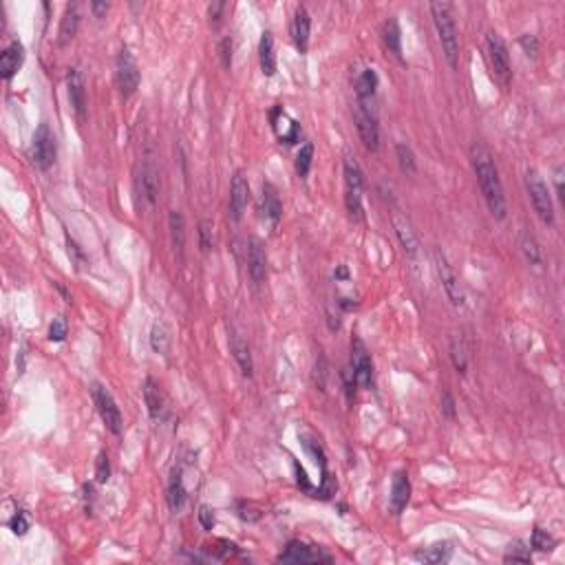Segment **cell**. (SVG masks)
<instances>
[{
  "instance_id": "obj_1",
  "label": "cell",
  "mask_w": 565,
  "mask_h": 565,
  "mask_svg": "<svg viewBox=\"0 0 565 565\" xmlns=\"http://www.w3.org/2000/svg\"><path fill=\"white\" fill-rule=\"evenodd\" d=\"M471 162H473V171L477 175L479 188H482V194L486 199V206L490 210V215L494 219L503 221L506 212H508V203H506V194H503V186H501V177L497 166H494V159L490 150L475 141L471 146Z\"/></svg>"
},
{
  "instance_id": "obj_2",
  "label": "cell",
  "mask_w": 565,
  "mask_h": 565,
  "mask_svg": "<svg viewBox=\"0 0 565 565\" xmlns=\"http://www.w3.org/2000/svg\"><path fill=\"white\" fill-rule=\"evenodd\" d=\"M431 13H433V22L437 36H440L442 49L448 64L457 69L459 64V36H457V27H455V18L453 11H450L448 3H431Z\"/></svg>"
},
{
  "instance_id": "obj_3",
  "label": "cell",
  "mask_w": 565,
  "mask_h": 565,
  "mask_svg": "<svg viewBox=\"0 0 565 565\" xmlns=\"http://www.w3.org/2000/svg\"><path fill=\"white\" fill-rule=\"evenodd\" d=\"M362 192H364V179L362 171L356 162V157L347 155L345 157V206L353 221H362Z\"/></svg>"
},
{
  "instance_id": "obj_4",
  "label": "cell",
  "mask_w": 565,
  "mask_h": 565,
  "mask_svg": "<svg viewBox=\"0 0 565 565\" xmlns=\"http://www.w3.org/2000/svg\"><path fill=\"white\" fill-rule=\"evenodd\" d=\"M526 188L530 194V201L534 212L539 215V219L548 225L555 223V206H552V196H550V188L545 186V181L536 171L526 173Z\"/></svg>"
},
{
  "instance_id": "obj_5",
  "label": "cell",
  "mask_w": 565,
  "mask_h": 565,
  "mask_svg": "<svg viewBox=\"0 0 565 565\" xmlns=\"http://www.w3.org/2000/svg\"><path fill=\"white\" fill-rule=\"evenodd\" d=\"M55 155H58V148H55V137L51 133V129L47 124H40L36 133H34V141H31V162L40 171H49V168L55 164Z\"/></svg>"
},
{
  "instance_id": "obj_6",
  "label": "cell",
  "mask_w": 565,
  "mask_h": 565,
  "mask_svg": "<svg viewBox=\"0 0 565 565\" xmlns=\"http://www.w3.org/2000/svg\"><path fill=\"white\" fill-rule=\"evenodd\" d=\"M93 393V402L97 406V413H100L102 422L106 424V429L113 433V435H120L122 433V411H120V406L115 402V398L110 395L108 389H104L102 385H93L91 389Z\"/></svg>"
},
{
  "instance_id": "obj_7",
  "label": "cell",
  "mask_w": 565,
  "mask_h": 565,
  "mask_svg": "<svg viewBox=\"0 0 565 565\" xmlns=\"http://www.w3.org/2000/svg\"><path fill=\"white\" fill-rule=\"evenodd\" d=\"M115 80H117V87H120V93L124 97H131L137 89H139V66L135 62V58L131 55L129 49H122L120 55H117V62H115Z\"/></svg>"
},
{
  "instance_id": "obj_8",
  "label": "cell",
  "mask_w": 565,
  "mask_h": 565,
  "mask_svg": "<svg viewBox=\"0 0 565 565\" xmlns=\"http://www.w3.org/2000/svg\"><path fill=\"white\" fill-rule=\"evenodd\" d=\"M356 129H358V135L362 139V144L366 150L376 152L380 148V129H378V120H376V113L366 106L364 102H358L356 106Z\"/></svg>"
},
{
  "instance_id": "obj_9",
  "label": "cell",
  "mask_w": 565,
  "mask_h": 565,
  "mask_svg": "<svg viewBox=\"0 0 565 565\" xmlns=\"http://www.w3.org/2000/svg\"><path fill=\"white\" fill-rule=\"evenodd\" d=\"M435 270H437V276H440V280H442V287H444V292L448 296V301L453 303L455 307H464L466 305V296H464V289L459 285V278L455 276L453 267H450V263L446 261V257L440 250H435Z\"/></svg>"
},
{
  "instance_id": "obj_10",
  "label": "cell",
  "mask_w": 565,
  "mask_h": 565,
  "mask_svg": "<svg viewBox=\"0 0 565 565\" xmlns=\"http://www.w3.org/2000/svg\"><path fill=\"white\" fill-rule=\"evenodd\" d=\"M486 45H488V58H490L494 76H497L503 84H508V82H510L513 71H510V55H508L506 42L501 40L499 34L490 31L488 38H486Z\"/></svg>"
},
{
  "instance_id": "obj_11",
  "label": "cell",
  "mask_w": 565,
  "mask_h": 565,
  "mask_svg": "<svg viewBox=\"0 0 565 565\" xmlns=\"http://www.w3.org/2000/svg\"><path fill=\"white\" fill-rule=\"evenodd\" d=\"M351 366H353V378H356V385L360 387H371L373 382V362L369 351H366L364 343L360 338H353L351 341Z\"/></svg>"
},
{
  "instance_id": "obj_12",
  "label": "cell",
  "mask_w": 565,
  "mask_h": 565,
  "mask_svg": "<svg viewBox=\"0 0 565 565\" xmlns=\"http://www.w3.org/2000/svg\"><path fill=\"white\" fill-rule=\"evenodd\" d=\"M391 221H393V230H395V234H398V241H400L404 254L408 259L415 261L417 254H420V241H417V234L413 230L411 221H408L406 217H402L400 212H393Z\"/></svg>"
},
{
  "instance_id": "obj_13",
  "label": "cell",
  "mask_w": 565,
  "mask_h": 565,
  "mask_svg": "<svg viewBox=\"0 0 565 565\" xmlns=\"http://www.w3.org/2000/svg\"><path fill=\"white\" fill-rule=\"evenodd\" d=\"M66 91L78 120L84 122V117H87V89H84V78L80 69H71L66 73Z\"/></svg>"
},
{
  "instance_id": "obj_14",
  "label": "cell",
  "mask_w": 565,
  "mask_h": 565,
  "mask_svg": "<svg viewBox=\"0 0 565 565\" xmlns=\"http://www.w3.org/2000/svg\"><path fill=\"white\" fill-rule=\"evenodd\" d=\"M137 181H139L141 192H144V196L148 199V203H150V206L157 203V199H159V190H162V179H159V168H157V164H155L150 157L144 159V164H141V173H139Z\"/></svg>"
},
{
  "instance_id": "obj_15",
  "label": "cell",
  "mask_w": 565,
  "mask_h": 565,
  "mask_svg": "<svg viewBox=\"0 0 565 565\" xmlns=\"http://www.w3.org/2000/svg\"><path fill=\"white\" fill-rule=\"evenodd\" d=\"M250 201V183L243 173H236L230 183V217L232 221H241Z\"/></svg>"
},
{
  "instance_id": "obj_16",
  "label": "cell",
  "mask_w": 565,
  "mask_h": 565,
  "mask_svg": "<svg viewBox=\"0 0 565 565\" xmlns=\"http://www.w3.org/2000/svg\"><path fill=\"white\" fill-rule=\"evenodd\" d=\"M278 561L280 563H318V561H331V557L320 552V550H316L312 545H305L301 541H292L285 548V552L278 555Z\"/></svg>"
},
{
  "instance_id": "obj_17",
  "label": "cell",
  "mask_w": 565,
  "mask_h": 565,
  "mask_svg": "<svg viewBox=\"0 0 565 565\" xmlns=\"http://www.w3.org/2000/svg\"><path fill=\"white\" fill-rule=\"evenodd\" d=\"M248 272L257 285H261L267 276V254L263 243L254 236L248 241Z\"/></svg>"
},
{
  "instance_id": "obj_18",
  "label": "cell",
  "mask_w": 565,
  "mask_h": 565,
  "mask_svg": "<svg viewBox=\"0 0 565 565\" xmlns=\"http://www.w3.org/2000/svg\"><path fill=\"white\" fill-rule=\"evenodd\" d=\"M22 60H24L22 42H18V40L9 42V47L0 53V76H3V80H11L13 76H16L18 69L22 66Z\"/></svg>"
},
{
  "instance_id": "obj_19",
  "label": "cell",
  "mask_w": 565,
  "mask_h": 565,
  "mask_svg": "<svg viewBox=\"0 0 565 565\" xmlns=\"http://www.w3.org/2000/svg\"><path fill=\"white\" fill-rule=\"evenodd\" d=\"M309 29H312L309 11L305 7H299L294 13V22H292V40L301 53H307V49H309Z\"/></svg>"
},
{
  "instance_id": "obj_20",
  "label": "cell",
  "mask_w": 565,
  "mask_h": 565,
  "mask_svg": "<svg viewBox=\"0 0 565 565\" xmlns=\"http://www.w3.org/2000/svg\"><path fill=\"white\" fill-rule=\"evenodd\" d=\"M408 499H411V482H408V475L404 471H398L393 475L391 482V508L393 513H402Z\"/></svg>"
},
{
  "instance_id": "obj_21",
  "label": "cell",
  "mask_w": 565,
  "mask_h": 565,
  "mask_svg": "<svg viewBox=\"0 0 565 565\" xmlns=\"http://www.w3.org/2000/svg\"><path fill=\"white\" fill-rule=\"evenodd\" d=\"M230 351H232V356L236 360V364H238V369H241V373L245 378H252V373H254L252 351H250V345L243 341L241 334H236V331L230 334Z\"/></svg>"
},
{
  "instance_id": "obj_22",
  "label": "cell",
  "mask_w": 565,
  "mask_h": 565,
  "mask_svg": "<svg viewBox=\"0 0 565 565\" xmlns=\"http://www.w3.org/2000/svg\"><path fill=\"white\" fill-rule=\"evenodd\" d=\"M168 230H171V241L175 248V254L179 261H183V252H186V221L179 210H171L168 215Z\"/></svg>"
},
{
  "instance_id": "obj_23",
  "label": "cell",
  "mask_w": 565,
  "mask_h": 565,
  "mask_svg": "<svg viewBox=\"0 0 565 565\" xmlns=\"http://www.w3.org/2000/svg\"><path fill=\"white\" fill-rule=\"evenodd\" d=\"M261 210L265 219H270L272 225H276L282 217V203L278 199V192L272 183H263V196H261Z\"/></svg>"
},
{
  "instance_id": "obj_24",
  "label": "cell",
  "mask_w": 565,
  "mask_h": 565,
  "mask_svg": "<svg viewBox=\"0 0 565 565\" xmlns=\"http://www.w3.org/2000/svg\"><path fill=\"white\" fill-rule=\"evenodd\" d=\"M78 27H80V9H78V5H69L62 20H60V31H58V45L60 47L69 45V42L76 38Z\"/></svg>"
},
{
  "instance_id": "obj_25",
  "label": "cell",
  "mask_w": 565,
  "mask_h": 565,
  "mask_svg": "<svg viewBox=\"0 0 565 565\" xmlns=\"http://www.w3.org/2000/svg\"><path fill=\"white\" fill-rule=\"evenodd\" d=\"M259 58H261V71L263 76L272 78L276 73V55H274V40L272 34L265 31L261 36V45H259Z\"/></svg>"
},
{
  "instance_id": "obj_26",
  "label": "cell",
  "mask_w": 565,
  "mask_h": 565,
  "mask_svg": "<svg viewBox=\"0 0 565 565\" xmlns=\"http://www.w3.org/2000/svg\"><path fill=\"white\" fill-rule=\"evenodd\" d=\"M183 503H186V488H183L181 469H175L171 479H168V506L177 513L183 508Z\"/></svg>"
},
{
  "instance_id": "obj_27",
  "label": "cell",
  "mask_w": 565,
  "mask_h": 565,
  "mask_svg": "<svg viewBox=\"0 0 565 565\" xmlns=\"http://www.w3.org/2000/svg\"><path fill=\"white\" fill-rule=\"evenodd\" d=\"M378 89V73L373 69H364L360 71V76L356 78V93H358V102H369L376 95Z\"/></svg>"
},
{
  "instance_id": "obj_28",
  "label": "cell",
  "mask_w": 565,
  "mask_h": 565,
  "mask_svg": "<svg viewBox=\"0 0 565 565\" xmlns=\"http://www.w3.org/2000/svg\"><path fill=\"white\" fill-rule=\"evenodd\" d=\"M382 40H385V47L395 55V58L402 60V31H400V24H398V20H395V18L385 22Z\"/></svg>"
},
{
  "instance_id": "obj_29",
  "label": "cell",
  "mask_w": 565,
  "mask_h": 565,
  "mask_svg": "<svg viewBox=\"0 0 565 565\" xmlns=\"http://www.w3.org/2000/svg\"><path fill=\"white\" fill-rule=\"evenodd\" d=\"M144 400H146L150 417L157 420L162 415L164 402H162V393H159V389H157V385H155L152 378H146V382H144Z\"/></svg>"
},
{
  "instance_id": "obj_30",
  "label": "cell",
  "mask_w": 565,
  "mask_h": 565,
  "mask_svg": "<svg viewBox=\"0 0 565 565\" xmlns=\"http://www.w3.org/2000/svg\"><path fill=\"white\" fill-rule=\"evenodd\" d=\"M450 360H453V366L457 369V373H466L469 369V349H466V343L462 336H453L450 338Z\"/></svg>"
},
{
  "instance_id": "obj_31",
  "label": "cell",
  "mask_w": 565,
  "mask_h": 565,
  "mask_svg": "<svg viewBox=\"0 0 565 565\" xmlns=\"http://www.w3.org/2000/svg\"><path fill=\"white\" fill-rule=\"evenodd\" d=\"M521 252H524V257L530 265H541V248L539 243H536V238L526 230V232H521Z\"/></svg>"
},
{
  "instance_id": "obj_32",
  "label": "cell",
  "mask_w": 565,
  "mask_h": 565,
  "mask_svg": "<svg viewBox=\"0 0 565 565\" xmlns=\"http://www.w3.org/2000/svg\"><path fill=\"white\" fill-rule=\"evenodd\" d=\"M415 559H420L424 563H444L450 559V548L446 543L424 548V550H420V552H415Z\"/></svg>"
},
{
  "instance_id": "obj_33",
  "label": "cell",
  "mask_w": 565,
  "mask_h": 565,
  "mask_svg": "<svg viewBox=\"0 0 565 565\" xmlns=\"http://www.w3.org/2000/svg\"><path fill=\"white\" fill-rule=\"evenodd\" d=\"M150 347H152V351H157V353H168V349H171V334H168L166 324L157 322L152 327V331H150Z\"/></svg>"
},
{
  "instance_id": "obj_34",
  "label": "cell",
  "mask_w": 565,
  "mask_h": 565,
  "mask_svg": "<svg viewBox=\"0 0 565 565\" xmlns=\"http://www.w3.org/2000/svg\"><path fill=\"white\" fill-rule=\"evenodd\" d=\"M395 155H398V164L402 168V173H406V175H415L417 173L415 155H413V150L408 148L406 144H398V146H395Z\"/></svg>"
},
{
  "instance_id": "obj_35",
  "label": "cell",
  "mask_w": 565,
  "mask_h": 565,
  "mask_svg": "<svg viewBox=\"0 0 565 565\" xmlns=\"http://www.w3.org/2000/svg\"><path fill=\"white\" fill-rule=\"evenodd\" d=\"M312 159H314V146L312 144H305L299 155H296V173L301 177H307L309 168H312Z\"/></svg>"
},
{
  "instance_id": "obj_36",
  "label": "cell",
  "mask_w": 565,
  "mask_h": 565,
  "mask_svg": "<svg viewBox=\"0 0 565 565\" xmlns=\"http://www.w3.org/2000/svg\"><path fill=\"white\" fill-rule=\"evenodd\" d=\"M555 536L552 534H548V530H541V528H536L532 532V548L536 550H541V552H548V550H552L555 548Z\"/></svg>"
},
{
  "instance_id": "obj_37",
  "label": "cell",
  "mask_w": 565,
  "mask_h": 565,
  "mask_svg": "<svg viewBox=\"0 0 565 565\" xmlns=\"http://www.w3.org/2000/svg\"><path fill=\"white\" fill-rule=\"evenodd\" d=\"M199 245L203 252L215 248V228H212L210 221H201L199 225Z\"/></svg>"
},
{
  "instance_id": "obj_38",
  "label": "cell",
  "mask_w": 565,
  "mask_h": 565,
  "mask_svg": "<svg viewBox=\"0 0 565 565\" xmlns=\"http://www.w3.org/2000/svg\"><path fill=\"white\" fill-rule=\"evenodd\" d=\"M9 528L13 530V534H18V536L27 534V530H29V515H27L24 510H18L16 515L9 519Z\"/></svg>"
},
{
  "instance_id": "obj_39",
  "label": "cell",
  "mask_w": 565,
  "mask_h": 565,
  "mask_svg": "<svg viewBox=\"0 0 565 565\" xmlns=\"http://www.w3.org/2000/svg\"><path fill=\"white\" fill-rule=\"evenodd\" d=\"M49 338L53 343H62L66 338V320L60 316V318H53L51 327H49Z\"/></svg>"
},
{
  "instance_id": "obj_40",
  "label": "cell",
  "mask_w": 565,
  "mask_h": 565,
  "mask_svg": "<svg viewBox=\"0 0 565 565\" xmlns=\"http://www.w3.org/2000/svg\"><path fill=\"white\" fill-rule=\"evenodd\" d=\"M95 477L100 484H106L108 477H110V464H108V455L106 453H100L97 457V466H95Z\"/></svg>"
},
{
  "instance_id": "obj_41",
  "label": "cell",
  "mask_w": 565,
  "mask_h": 565,
  "mask_svg": "<svg viewBox=\"0 0 565 565\" xmlns=\"http://www.w3.org/2000/svg\"><path fill=\"white\" fill-rule=\"evenodd\" d=\"M506 561H517V563H530L532 561V557H530V552L528 550L521 545V543H517L515 545V550L510 548V552L506 555Z\"/></svg>"
},
{
  "instance_id": "obj_42",
  "label": "cell",
  "mask_w": 565,
  "mask_h": 565,
  "mask_svg": "<svg viewBox=\"0 0 565 565\" xmlns=\"http://www.w3.org/2000/svg\"><path fill=\"white\" fill-rule=\"evenodd\" d=\"M519 45H521V49L526 51V55H528V58H534V55L539 53V42H536V38H534V36H530V34L521 36Z\"/></svg>"
},
{
  "instance_id": "obj_43",
  "label": "cell",
  "mask_w": 565,
  "mask_h": 565,
  "mask_svg": "<svg viewBox=\"0 0 565 565\" xmlns=\"http://www.w3.org/2000/svg\"><path fill=\"white\" fill-rule=\"evenodd\" d=\"M199 524L203 526V530H212L215 528V510L210 506H201L199 508Z\"/></svg>"
},
{
  "instance_id": "obj_44",
  "label": "cell",
  "mask_w": 565,
  "mask_h": 565,
  "mask_svg": "<svg viewBox=\"0 0 565 565\" xmlns=\"http://www.w3.org/2000/svg\"><path fill=\"white\" fill-rule=\"evenodd\" d=\"M223 9H225V3H221V0H217V3H210V5H208V16H210V22L215 24V27H219V22H221Z\"/></svg>"
},
{
  "instance_id": "obj_45",
  "label": "cell",
  "mask_w": 565,
  "mask_h": 565,
  "mask_svg": "<svg viewBox=\"0 0 565 565\" xmlns=\"http://www.w3.org/2000/svg\"><path fill=\"white\" fill-rule=\"evenodd\" d=\"M221 60H223L225 69H230V64H232V40L230 38H225L221 42Z\"/></svg>"
},
{
  "instance_id": "obj_46",
  "label": "cell",
  "mask_w": 565,
  "mask_h": 565,
  "mask_svg": "<svg viewBox=\"0 0 565 565\" xmlns=\"http://www.w3.org/2000/svg\"><path fill=\"white\" fill-rule=\"evenodd\" d=\"M442 411H444V415H446V417H455V402H453V398H450V393H448V391L444 393Z\"/></svg>"
},
{
  "instance_id": "obj_47",
  "label": "cell",
  "mask_w": 565,
  "mask_h": 565,
  "mask_svg": "<svg viewBox=\"0 0 565 565\" xmlns=\"http://www.w3.org/2000/svg\"><path fill=\"white\" fill-rule=\"evenodd\" d=\"M108 9H110L108 3H91V11H93L95 18H104Z\"/></svg>"
},
{
  "instance_id": "obj_48",
  "label": "cell",
  "mask_w": 565,
  "mask_h": 565,
  "mask_svg": "<svg viewBox=\"0 0 565 565\" xmlns=\"http://www.w3.org/2000/svg\"><path fill=\"white\" fill-rule=\"evenodd\" d=\"M555 183H557V196L563 201V199H565V194H563V168H561V166L555 171Z\"/></svg>"
},
{
  "instance_id": "obj_49",
  "label": "cell",
  "mask_w": 565,
  "mask_h": 565,
  "mask_svg": "<svg viewBox=\"0 0 565 565\" xmlns=\"http://www.w3.org/2000/svg\"><path fill=\"white\" fill-rule=\"evenodd\" d=\"M336 276H341V278H347V270L345 267H341V270H338V274Z\"/></svg>"
}]
</instances>
